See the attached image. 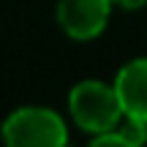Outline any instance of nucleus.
Masks as SVG:
<instances>
[{"label":"nucleus","mask_w":147,"mask_h":147,"mask_svg":"<svg viewBox=\"0 0 147 147\" xmlns=\"http://www.w3.org/2000/svg\"><path fill=\"white\" fill-rule=\"evenodd\" d=\"M115 90L125 115L147 120V57L123 65L115 79Z\"/></svg>","instance_id":"nucleus-4"},{"label":"nucleus","mask_w":147,"mask_h":147,"mask_svg":"<svg viewBox=\"0 0 147 147\" xmlns=\"http://www.w3.org/2000/svg\"><path fill=\"white\" fill-rule=\"evenodd\" d=\"M65 147H68V144H65Z\"/></svg>","instance_id":"nucleus-8"},{"label":"nucleus","mask_w":147,"mask_h":147,"mask_svg":"<svg viewBox=\"0 0 147 147\" xmlns=\"http://www.w3.org/2000/svg\"><path fill=\"white\" fill-rule=\"evenodd\" d=\"M87 147H134V144L125 142L123 136H117L115 131H106V134H95V139Z\"/></svg>","instance_id":"nucleus-6"},{"label":"nucleus","mask_w":147,"mask_h":147,"mask_svg":"<svg viewBox=\"0 0 147 147\" xmlns=\"http://www.w3.org/2000/svg\"><path fill=\"white\" fill-rule=\"evenodd\" d=\"M115 134H117V136H123L125 142H131L134 147H142L147 142V120H144V117L125 115V112H123L120 123L115 125Z\"/></svg>","instance_id":"nucleus-5"},{"label":"nucleus","mask_w":147,"mask_h":147,"mask_svg":"<svg viewBox=\"0 0 147 147\" xmlns=\"http://www.w3.org/2000/svg\"><path fill=\"white\" fill-rule=\"evenodd\" d=\"M68 109L74 123L90 134L115 131V125L123 117L117 90L104 82H79L68 95Z\"/></svg>","instance_id":"nucleus-1"},{"label":"nucleus","mask_w":147,"mask_h":147,"mask_svg":"<svg viewBox=\"0 0 147 147\" xmlns=\"http://www.w3.org/2000/svg\"><path fill=\"white\" fill-rule=\"evenodd\" d=\"M112 0H57L60 27L71 38L87 41L106 27Z\"/></svg>","instance_id":"nucleus-3"},{"label":"nucleus","mask_w":147,"mask_h":147,"mask_svg":"<svg viewBox=\"0 0 147 147\" xmlns=\"http://www.w3.org/2000/svg\"><path fill=\"white\" fill-rule=\"evenodd\" d=\"M115 5H123V8H142L147 0H112Z\"/></svg>","instance_id":"nucleus-7"},{"label":"nucleus","mask_w":147,"mask_h":147,"mask_svg":"<svg viewBox=\"0 0 147 147\" xmlns=\"http://www.w3.org/2000/svg\"><path fill=\"white\" fill-rule=\"evenodd\" d=\"M3 142L5 147H65L68 134L57 112L25 106L3 123Z\"/></svg>","instance_id":"nucleus-2"}]
</instances>
